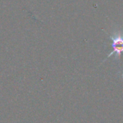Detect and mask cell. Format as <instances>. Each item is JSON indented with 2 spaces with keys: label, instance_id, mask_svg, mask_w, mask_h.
Returning <instances> with one entry per match:
<instances>
[{
  "label": "cell",
  "instance_id": "1",
  "mask_svg": "<svg viewBox=\"0 0 123 123\" xmlns=\"http://www.w3.org/2000/svg\"><path fill=\"white\" fill-rule=\"evenodd\" d=\"M112 41L111 47L113 49L112 51L108 54L107 58L110 57L111 55L114 54V58L116 60L119 61L122 53H123V34L119 33H115L113 36H110Z\"/></svg>",
  "mask_w": 123,
  "mask_h": 123
}]
</instances>
